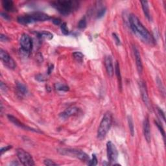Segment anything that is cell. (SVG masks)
I'll return each mask as SVG.
<instances>
[{
	"label": "cell",
	"instance_id": "8fae6325",
	"mask_svg": "<svg viewBox=\"0 0 166 166\" xmlns=\"http://www.w3.org/2000/svg\"><path fill=\"white\" fill-rule=\"evenodd\" d=\"M8 119H9V121H11L12 123H14L16 126H17L18 127H20V128H22L24 130H26V131H33V132H40V133H41L42 132L41 131H39V130L33 129V128H31V127H29L27 125H25V124L22 123V122H20L17 118H16L15 117H14L13 116L9 115L8 116Z\"/></svg>",
	"mask_w": 166,
	"mask_h": 166
},
{
	"label": "cell",
	"instance_id": "7c38bea8",
	"mask_svg": "<svg viewBox=\"0 0 166 166\" xmlns=\"http://www.w3.org/2000/svg\"><path fill=\"white\" fill-rule=\"evenodd\" d=\"M143 129H144V134L145 138L148 143L151 141V133H150V123L149 120V117H145L144 119V123H143Z\"/></svg>",
	"mask_w": 166,
	"mask_h": 166
},
{
	"label": "cell",
	"instance_id": "277c9868",
	"mask_svg": "<svg viewBox=\"0 0 166 166\" xmlns=\"http://www.w3.org/2000/svg\"><path fill=\"white\" fill-rule=\"evenodd\" d=\"M112 123V115L110 112H107L104 114L97 130V138L99 139L102 140L105 138L110 129Z\"/></svg>",
	"mask_w": 166,
	"mask_h": 166
},
{
	"label": "cell",
	"instance_id": "4dcf8cb0",
	"mask_svg": "<svg viewBox=\"0 0 166 166\" xmlns=\"http://www.w3.org/2000/svg\"><path fill=\"white\" fill-rule=\"evenodd\" d=\"M11 148H12V146H10V145H7V146H6V147H3L2 149H1V154H3L5 152L9 150V149H11Z\"/></svg>",
	"mask_w": 166,
	"mask_h": 166
},
{
	"label": "cell",
	"instance_id": "52a82bcc",
	"mask_svg": "<svg viewBox=\"0 0 166 166\" xmlns=\"http://www.w3.org/2000/svg\"><path fill=\"white\" fill-rule=\"evenodd\" d=\"M20 44L22 51L24 53H30L33 48V40L27 34H23L21 36Z\"/></svg>",
	"mask_w": 166,
	"mask_h": 166
},
{
	"label": "cell",
	"instance_id": "8d00e7d4",
	"mask_svg": "<svg viewBox=\"0 0 166 166\" xmlns=\"http://www.w3.org/2000/svg\"><path fill=\"white\" fill-rule=\"evenodd\" d=\"M1 90L3 91H7V86L5 85V84H4L3 82H1Z\"/></svg>",
	"mask_w": 166,
	"mask_h": 166
},
{
	"label": "cell",
	"instance_id": "30bf717a",
	"mask_svg": "<svg viewBox=\"0 0 166 166\" xmlns=\"http://www.w3.org/2000/svg\"><path fill=\"white\" fill-rule=\"evenodd\" d=\"M139 90L140 93H141V95L142 97V100L144 101V103L147 106H149L150 105V101L149 99V95H148L147 85L145 82L143 80H140L139 82Z\"/></svg>",
	"mask_w": 166,
	"mask_h": 166
},
{
	"label": "cell",
	"instance_id": "5b68a950",
	"mask_svg": "<svg viewBox=\"0 0 166 166\" xmlns=\"http://www.w3.org/2000/svg\"><path fill=\"white\" fill-rule=\"evenodd\" d=\"M58 151L61 154L78 158V159L82 161V162H89L90 161V157L88 156V154L80 150L62 148V149H59Z\"/></svg>",
	"mask_w": 166,
	"mask_h": 166
},
{
	"label": "cell",
	"instance_id": "836d02e7",
	"mask_svg": "<svg viewBox=\"0 0 166 166\" xmlns=\"http://www.w3.org/2000/svg\"><path fill=\"white\" fill-rule=\"evenodd\" d=\"M0 40H1V42H7L9 40V38H8L7 36L1 34V36H0Z\"/></svg>",
	"mask_w": 166,
	"mask_h": 166
},
{
	"label": "cell",
	"instance_id": "8992f818",
	"mask_svg": "<svg viewBox=\"0 0 166 166\" xmlns=\"http://www.w3.org/2000/svg\"><path fill=\"white\" fill-rule=\"evenodd\" d=\"M16 154L22 165L25 166H33L35 165L31 155L23 149H18L16 150Z\"/></svg>",
	"mask_w": 166,
	"mask_h": 166
},
{
	"label": "cell",
	"instance_id": "4316f807",
	"mask_svg": "<svg viewBox=\"0 0 166 166\" xmlns=\"http://www.w3.org/2000/svg\"><path fill=\"white\" fill-rule=\"evenodd\" d=\"M88 164L89 165H93V166L97 164V159L95 154L92 155V159L90 160L89 163H88Z\"/></svg>",
	"mask_w": 166,
	"mask_h": 166
},
{
	"label": "cell",
	"instance_id": "9a60e30c",
	"mask_svg": "<svg viewBox=\"0 0 166 166\" xmlns=\"http://www.w3.org/2000/svg\"><path fill=\"white\" fill-rule=\"evenodd\" d=\"M78 110H79V109H78V108L76 107V106H70V107L67 108L66 110H64L63 112L60 114V117H61V118L63 119H67L69 117L76 114Z\"/></svg>",
	"mask_w": 166,
	"mask_h": 166
},
{
	"label": "cell",
	"instance_id": "9c48e42d",
	"mask_svg": "<svg viewBox=\"0 0 166 166\" xmlns=\"http://www.w3.org/2000/svg\"><path fill=\"white\" fill-rule=\"evenodd\" d=\"M106 150L109 162L111 163L115 162L118 156V152L115 145L112 142H108L106 144Z\"/></svg>",
	"mask_w": 166,
	"mask_h": 166
},
{
	"label": "cell",
	"instance_id": "4fadbf2b",
	"mask_svg": "<svg viewBox=\"0 0 166 166\" xmlns=\"http://www.w3.org/2000/svg\"><path fill=\"white\" fill-rule=\"evenodd\" d=\"M133 51H134L135 59H136V64L137 71H138L139 73H142L143 71V64H142V61L141 55H140L139 51L138 49H137L136 47L134 46H133Z\"/></svg>",
	"mask_w": 166,
	"mask_h": 166
},
{
	"label": "cell",
	"instance_id": "f546056e",
	"mask_svg": "<svg viewBox=\"0 0 166 166\" xmlns=\"http://www.w3.org/2000/svg\"><path fill=\"white\" fill-rule=\"evenodd\" d=\"M112 35H113L114 39L116 41V43L117 44V45H120L121 42H120V40H119V38L118 37V36L117 35L116 33H113Z\"/></svg>",
	"mask_w": 166,
	"mask_h": 166
},
{
	"label": "cell",
	"instance_id": "cb8c5ba5",
	"mask_svg": "<svg viewBox=\"0 0 166 166\" xmlns=\"http://www.w3.org/2000/svg\"><path fill=\"white\" fill-rule=\"evenodd\" d=\"M61 29L62 31V33L64 34V35H67L69 34V29L67 28V26L66 23H62L61 25Z\"/></svg>",
	"mask_w": 166,
	"mask_h": 166
},
{
	"label": "cell",
	"instance_id": "ba28073f",
	"mask_svg": "<svg viewBox=\"0 0 166 166\" xmlns=\"http://www.w3.org/2000/svg\"><path fill=\"white\" fill-rule=\"evenodd\" d=\"M0 58L5 66L10 69H14L16 67V64L11 56L3 49L0 50Z\"/></svg>",
	"mask_w": 166,
	"mask_h": 166
},
{
	"label": "cell",
	"instance_id": "ffe728a7",
	"mask_svg": "<svg viewBox=\"0 0 166 166\" xmlns=\"http://www.w3.org/2000/svg\"><path fill=\"white\" fill-rule=\"evenodd\" d=\"M37 35L39 38H46L48 39V40H51L53 37V35L48 31H42V32L38 33Z\"/></svg>",
	"mask_w": 166,
	"mask_h": 166
},
{
	"label": "cell",
	"instance_id": "74e56055",
	"mask_svg": "<svg viewBox=\"0 0 166 166\" xmlns=\"http://www.w3.org/2000/svg\"><path fill=\"white\" fill-rule=\"evenodd\" d=\"M53 69V65H51L49 67V69H48V74H50L52 70Z\"/></svg>",
	"mask_w": 166,
	"mask_h": 166
},
{
	"label": "cell",
	"instance_id": "d590c367",
	"mask_svg": "<svg viewBox=\"0 0 166 166\" xmlns=\"http://www.w3.org/2000/svg\"><path fill=\"white\" fill-rule=\"evenodd\" d=\"M1 16H2L3 18H5V20H9L10 19V17H9V16L8 15V14H7L6 13L1 12Z\"/></svg>",
	"mask_w": 166,
	"mask_h": 166
},
{
	"label": "cell",
	"instance_id": "484cf974",
	"mask_svg": "<svg viewBox=\"0 0 166 166\" xmlns=\"http://www.w3.org/2000/svg\"><path fill=\"white\" fill-rule=\"evenodd\" d=\"M106 9L105 7H102L101 8V9L98 10L97 12V16L98 18H102L104 15L106 13Z\"/></svg>",
	"mask_w": 166,
	"mask_h": 166
},
{
	"label": "cell",
	"instance_id": "2e32d148",
	"mask_svg": "<svg viewBox=\"0 0 166 166\" xmlns=\"http://www.w3.org/2000/svg\"><path fill=\"white\" fill-rule=\"evenodd\" d=\"M2 6L5 10L9 12L15 11L16 10L14 3L12 1H10V0H3V1H2Z\"/></svg>",
	"mask_w": 166,
	"mask_h": 166
},
{
	"label": "cell",
	"instance_id": "f1b7e54d",
	"mask_svg": "<svg viewBox=\"0 0 166 166\" xmlns=\"http://www.w3.org/2000/svg\"><path fill=\"white\" fill-rule=\"evenodd\" d=\"M44 164L48 166H54V165H57V163H54L53 161H52L51 160L47 159L44 160Z\"/></svg>",
	"mask_w": 166,
	"mask_h": 166
},
{
	"label": "cell",
	"instance_id": "5bb4252c",
	"mask_svg": "<svg viewBox=\"0 0 166 166\" xmlns=\"http://www.w3.org/2000/svg\"><path fill=\"white\" fill-rule=\"evenodd\" d=\"M105 64L108 75L110 77H112L114 73V69L112 59V57L110 56L106 57L105 60Z\"/></svg>",
	"mask_w": 166,
	"mask_h": 166
},
{
	"label": "cell",
	"instance_id": "7402d4cb",
	"mask_svg": "<svg viewBox=\"0 0 166 166\" xmlns=\"http://www.w3.org/2000/svg\"><path fill=\"white\" fill-rule=\"evenodd\" d=\"M73 58L76 60L78 62H82L83 61V59H84V54H83L82 53L80 52H74L73 53Z\"/></svg>",
	"mask_w": 166,
	"mask_h": 166
},
{
	"label": "cell",
	"instance_id": "603a6c76",
	"mask_svg": "<svg viewBox=\"0 0 166 166\" xmlns=\"http://www.w3.org/2000/svg\"><path fill=\"white\" fill-rule=\"evenodd\" d=\"M54 87H55L56 90L60 91H65V92H66V91L69 90V87L67 86L59 84V83H56V84H54Z\"/></svg>",
	"mask_w": 166,
	"mask_h": 166
},
{
	"label": "cell",
	"instance_id": "d6986e66",
	"mask_svg": "<svg viewBox=\"0 0 166 166\" xmlns=\"http://www.w3.org/2000/svg\"><path fill=\"white\" fill-rule=\"evenodd\" d=\"M115 72H116L117 78H118V83H119V88H120V89H121L122 88V79H121L120 68H119V65L118 62H116V63Z\"/></svg>",
	"mask_w": 166,
	"mask_h": 166
},
{
	"label": "cell",
	"instance_id": "ac0fdd59",
	"mask_svg": "<svg viewBox=\"0 0 166 166\" xmlns=\"http://www.w3.org/2000/svg\"><path fill=\"white\" fill-rule=\"evenodd\" d=\"M141 4H142V9H143V10H144V12L145 15V16L147 17V18L149 20H151V17H150L149 7V5H148V2L147 1H142Z\"/></svg>",
	"mask_w": 166,
	"mask_h": 166
},
{
	"label": "cell",
	"instance_id": "e0dca14e",
	"mask_svg": "<svg viewBox=\"0 0 166 166\" xmlns=\"http://www.w3.org/2000/svg\"><path fill=\"white\" fill-rule=\"evenodd\" d=\"M16 90L18 92L22 95H25L27 94L28 89L26 87L25 84H23L22 82H17L16 83Z\"/></svg>",
	"mask_w": 166,
	"mask_h": 166
},
{
	"label": "cell",
	"instance_id": "6da1fadb",
	"mask_svg": "<svg viewBox=\"0 0 166 166\" xmlns=\"http://www.w3.org/2000/svg\"><path fill=\"white\" fill-rule=\"evenodd\" d=\"M129 23L132 31L136 36L144 43L154 45L155 40L148 30L145 28L136 15L131 14L129 16Z\"/></svg>",
	"mask_w": 166,
	"mask_h": 166
},
{
	"label": "cell",
	"instance_id": "44dd1931",
	"mask_svg": "<svg viewBox=\"0 0 166 166\" xmlns=\"http://www.w3.org/2000/svg\"><path fill=\"white\" fill-rule=\"evenodd\" d=\"M128 123L129 127V131L132 136L134 135V126L133 123V121L131 116H128Z\"/></svg>",
	"mask_w": 166,
	"mask_h": 166
},
{
	"label": "cell",
	"instance_id": "83f0119b",
	"mask_svg": "<svg viewBox=\"0 0 166 166\" xmlns=\"http://www.w3.org/2000/svg\"><path fill=\"white\" fill-rule=\"evenodd\" d=\"M155 123H156V125L158 128V129H159V131L161 132V134H162V136L163 137H165V131H164V130H163V127L161 125V124L160 123H158V121H155Z\"/></svg>",
	"mask_w": 166,
	"mask_h": 166
},
{
	"label": "cell",
	"instance_id": "3957f363",
	"mask_svg": "<svg viewBox=\"0 0 166 166\" xmlns=\"http://www.w3.org/2000/svg\"><path fill=\"white\" fill-rule=\"evenodd\" d=\"M51 19V17L46 13L41 12H36L23 16L18 18V22L21 24L26 25L37 22H44Z\"/></svg>",
	"mask_w": 166,
	"mask_h": 166
},
{
	"label": "cell",
	"instance_id": "e575fe53",
	"mask_svg": "<svg viewBox=\"0 0 166 166\" xmlns=\"http://www.w3.org/2000/svg\"><path fill=\"white\" fill-rule=\"evenodd\" d=\"M36 79H37L39 81H44V80H45V79H44V77L42 75H38L36 77Z\"/></svg>",
	"mask_w": 166,
	"mask_h": 166
},
{
	"label": "cell",
	"instance_id": "d4e9b609",
	"mask_svg": "<svg viewBox=\"0 0 166 166\" xmlns=\"http://www.w3.org/2000/svg\"><path fill=\"white\" fill-rule=\"evenodd\" d=\"M86 25H87L86 20V18L84 17L79 21V23H78V27L80 29H84L86 27Z\"/></svg>",
	"mask_w": 166,
	"mask_h": 166
},
{
	"label": "cell",
	"instance_id": "d6a6232c",
	"mask_svg": "<svg viewBox=\"0 0 166 166\" xmlns=\"http://www.w3.org/2000/svg\"><path fill=\"white\" fill-rule=\"evenodd\" d=\"M53 22L54 25H59L61 23V20L59 19V18H53Z\"/></svg>",
	"mask_w": 166,
	"mask_h": 166
},
{
	"label": "cell",
	"instance_id": "1f68e13d",
	"mask_svg": "<svg viewBox=\"0 0 166 166\" xmlns=\"http://www.w3.org/2000/svg\"><path fill=\"white\" fill-rule=\"evenodd\" d=\"M158 114H159V115L160 116L161 118L163 119V121H165V114L163 113V112L161 110L160 108H158Z\"/></svg>",
	"mask_w": 166,
	"mask_h": 166
},
{
	"label": "cell",
	"instance_id": "7a4b0ae2",
	"mask_svg": "<svg viewBox=\"0 0 166 166\" xmlns=\"http://www.w3.org/2000/svg\"><path fill=\"white\" fill-rule=\"evenodd\" d=\"M52 6L63 15H68L75 11L79 7L76 1H56L52 2Z\"/></svg>",
	"mask_w": 166,
	"mask_h": 166
}]
</instances>
